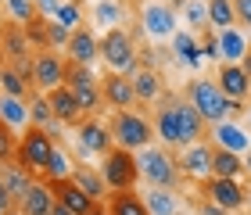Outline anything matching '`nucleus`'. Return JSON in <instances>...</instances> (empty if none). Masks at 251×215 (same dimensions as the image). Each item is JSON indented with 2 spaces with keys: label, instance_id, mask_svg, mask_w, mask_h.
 Masks as SVG:
<instances>
[{
  "label": "nucleus",
  "instance_id": "obj_1",
  "mask_svg": "<svg viewBox=\"0 0 251 215\" xmlns=\"http://www.w3.org/2000/svg\"><path fill=\"white\" fill-rule=\"evenodd\" d=\"M187 100L198 108L204 126H215V122H223V119H230V115L241 111V100L223 97V90L215 86L212 79H194V83L187 86Z\"/></svg>",
  "mask_w": 251,
  "mask_h": 215
},
{
  "label": "nucleus",
  "instance_id": "obj_2",
  "mask_svg": "<svg viewBox=\"0 0 251 215\" xmlns=\"http://www.w3.org/2000/svg\"><path fill=\"white\" fill-rule=\"evenodd\" d=\"M54 154V133L43 126H29L18 137V151H15V165L25 168L29 176H43V165Z\"/></svg>",
  "mask_w": 251,
  "mask_h": 215
},
{
  "label": "nucleus",
  "instance_id": "obj_3",
  "mask_svg": "<svg viewBox=\"0 0 251 215\" xmlns=\"http://www.w3.org/2000/svg\"><path fill=\"white\" fill-rule=\"evenodd\" d=\"M65 86L75 94L79 108H83V115H86V119H97V111H100V104H104V97H100L97 75L90 72V65L65 61Z\"/></svg>",
  "mask_w": 251,
  "mask_h": 215
},
{
  "label": "nucleus",
  "instance_id": "obj_4",
  "mask_svg": "<svg viewBox=\"0 0 251 215\" xmlns=\"http://www.w3.org/2000/svg\"><path fill=\"white\" fill-rule=\"evenodd\" d=\"M100 176H104L108 190H133L136 179H140V162L129 147H111L104 154V165H100Z\"/></svg>",
  "mask_w": 251,
  "mask_h": 215
},
{
  "label": "nucleus",
  "instance_id": "obj_5",
  "mask_svg": "<svg viewBox=\"0 0 251 215\" xmlns=\"http://www.w3.org/2000/svg\"><path fill=\"white\" fill-rule=\"evenodd\" d=\"M100 58H104V65L111 72H126L133 75L136 72V43L126 29H108L104 36H100Z\"/></svg>",
  "mask_w": 251,
  "mask_h": 215
},
{
  "label": "nucleus",
  "instance_id": "obj_6",
  "mask_svg": "<svg viewBox=\"0 0 251 215\" xmlns=\"http://www.w3.org/2000/svg\"><path fill=\"white\" fill-rule=\"evenodd\" d=\"M108 133H111V140L119 147H129V151H144V147L151 143V137H154L151 122L144 115H136V111H115Z\"/></svg>",
  "mask_w": 251,
  "mask_h": 215
},
{
  "label": "nucleus",
  "instance_id": "obj_7",
  "mask_svg": "<svg viewBox=\"0 0 251 215\" xmlns=\"http://www.w3.org/2000/svg\"><path fill=\"white\" fill-rule=\"evenodd\" d=\"M136 162H140V176L151 179V187L173 190V183L183 176V172H179V162H173V158H169V151H162V147H151V143L136 154Z\"/></svg>",
  "mask_w": 251,
  "mask_h": 215
},
{
  "label": "nucleus",
  "instance_id": "obj_8",
  "mask_svg": "<svg viewBox=\"0 0 251 215\" xmlns=\"http://www.w3.org/2000/svg\"><path fill=\"white\" fill-rule=\"evenodd\" d=\"M65 83V58L54 50H40L32 58V75H29V86L36 90H54Z\"/></svg>",
  "mask_w": 251,
  "mask_h": 215
},
{
  "label": "nucleus",
  "instance_id": "obj_9",
  "mask_svg": "<svg viewBox=\"0 0 251 215\" xmlns=\"http://www.w3.org/2000/svg\"><path fill=\"white\" fill-rule=\"evenodd\" d=\"M201 194H212V201L226 212H237L248 205V190L241 179H223V176H208V183L201 187Z\"/></svg>",
  "mask_w": 251,
  "mask_h": 215
},
{
  "label": "nucleus",
  "instance_id": "obj_10",
  "mask_svg": "<svg viewBox=\"0 0 251 215\" xmlns=\"http://www.w3.org/2000/svg\"><path fill=\"white\" fill-rule=\"evenodd\" d=\"M100 97H104V104H111L115 111H129L136 104L133 79L126 72H108L104 79H100Z\"/></svg>",
  "mask_w": 251,
  "mask_h": 215
},
{
  "label": "nucleus",
  "instance_id": "obj_11",
  "mask_svg": "<svg viewBox=\"0 0 251 215\" xmlns=\"http://www.w3.org/2000/svg\"><path fill=\"white\" fill-rule=\"evenodd\" d=\"M47 104H50V111H54V122H61V126H83L86 115H83V108H79L75 94H72L65 83L54 86V90H47Z\"/></svg>",
  "mask_w": 251,
  "mask_h": 215
},
{
  "label": "nucleus",
  "instance_id": "obj_12",
  "mask_svg": "<svg viewBox=\"0 0 251 215\" xmlns=\"http://www.w3.org/2000/svg\"><path fill=\"white\" fill-rule=\"evenodd\" d=\"M43 183L50 187L54 201H61V205H65L68 212H75V215H86L90 208L97 205L90 194H83V190H79V183H75L72 176H65V179H43Z\"/></svg>",
  "mask_w": 251,
  "mask_h": 215
},
{
  "label": "nucleus",
  "instance_id": "obj_13",
  "mask_svg": "<svg viewBox=\"0 0 251 215\" xmlns=\"http://www.w3.org/2000/svg\"><path fill=\"white\" fill-rule=\"evenodd\" d=\"M154 133L169 147H183V137H179V119H176V97L173 94H165L162 104H158V111H154Z\"/></svg>",
  "mask_w": 251,
  "mask_h": 215
},
{
  "label": "nucleus",
  "instance_id": "obj_14",
  "mask_svg": "<svg viewBox=\"0 0 251 215\" xmlns=\"http://www.w3.org/2000/svg\"><path fill=\"white\" fill-rule=\"evenodd\" d=\"M100 54V40L94 36L90 25H79L68 32V61H79V65H94Z\"/></svg>",
  "mask_w": 251,
  "mask_h": 215
},
{
  "label": "nucleus",
  "instance_id": "obj_15",
  "mask_svg": "<svg viewBox=\"0 0 251 215\" xmlns=\"http://www.w3.org/2000/svg\"><path fill=\"white\" fill-rule=\"evenodd\" d=\"M215 86L223 90V97L241 100V104L251 97V79L244 75L241 65H223V69H219V79H215Z\"/></svg>",
  "mask_w": 251,
  "mask_h": 215
},
{
  "label": "nucleus",
  "instance_id": "obj_16",
  "mask_svg": "<svg viewBox=\"0 0 251 215\" xmlns=\"http://www.w3.org/2000/svg\"><path fill=\"white\" fill-rule=\"evenodd\" d=\"M179 172L190 179H208L212 176V147L208 143H190L179 158Z\"/></svg>",
  "mask_w": 251,
  "mask_h": 215
},
{
  "label": "nucleus",
  "instance_id": "obj_17",
  "mask_svg": "<svg viewBox=\"0 0 251 215\" xmlns=\"http://www.w3.org/2000/svg\"><path fill=\"white\" fill-rule=\"evenodd\" d=\"M144 29H147V36H154V40L173 36L176 32V11L165 7V4H147L144 7Z\"/></svg>",
  "mask_w": 251,
  "mask_h": 215
},
{
  "label": "nucleus",
  "instance_id": "obj_18",
  "mask_svg": "<svg viewBox=\"0 0 251 215\" xmlns=\"http://www.w3.org/2000/svg\"><path fill=\"white\" fill-rule=\"evenodd\" d=\"M212 143H215V147H226V151H233V154L251 151V137L237 126V122H226V119L212 126Z\"/></svg>",
  "mask_w": 251,
  "mask_h": 215
},
{
  "label": "nucleus",
  "instance_id": "obj_19",
  "mask_svg": "<svg viewBox=\"0 0 251 215\" xmlns=\"http://www.w3.org/2000/svg\"><path fill=\"white\" fill-rule=\"evenodd\" d=\"M176 119H179V137H183V143H198L204 137V119L198 115V108L190 104V100L176 97Z\"/></svg>",
  "mask_w": 251,
  "mask_h": 215
},
{
  "label": "nucleus",
  "instance_id": "obj_20",
  "mask_svg": "<svg viewBox=\"0 0 251 215\" xmlns=\"http://www.w3.org/2000/svg\"><path fill=\"white\" fill-rule=\"evenodd\" d=\"M129 79H133L136 104H158V100L165 97V90H162V75H158V72H151V69H136Z\"/></svg>",
  "mask_w": 251,
  "mask_h": 215
},
{
  "label": "nucleus",
  "instance_id": "obj_21",
  "mask_svg": "<svg viewBox=\"0 0 251 215\" xmlns=\"http://www.w3.org/2000/svg\"><path fill=\"white\" fill-rule=\"evenodd\" d=\"M79 143H83L86 154H108L111 151V133L100 126L97 119H83V126H79Z\"/></svg>",
  "mask_w": 251,
  "mask_h": 215
},
{
  "label": "nucleus",
  "instance_id": "obj_22",
  "mask_svg": "<svg viewBox=\"0 0 251 215\" xmlns=\"http://www.w3.org/2000/svg\"><path fill=\"white\" fill-rule=\"evenodd\" d=\"M50 208H54V194H50L47 183H32L18 201L22 215H50Z\"/></svg>",
  "mask_w": 251,
  "mask_h": 215
},
{
  "label": "nucleus",
  "instance_id": "obj_23",
  "mask_svg": "<svg viewBox=\"0 0 251 215\" xmlns=\"http://www.w3.org/2000/svg\"><path fill=\"white\" fill-rule=\"evenodd\" d=\"M212 147V176H223V179H241L248 172V165L241 162V154H233V151H226V147Z\"/></svg>",
  "mask_w": 251,
  "mask_h": 215
},
{
  "label": "nucleus",
  "instance_id": "obj_24",
  "mask_svg": "<svg viewBox=\"0 0 251 215\" xmlns=\"http://www.w3.org/2000/svg\"><path fill=\"white\" fill-rule=\"evenodd\" d=\"M108 215H151L144 197L136 190H111L108 194Z\"/></svg>",
  "mask_w": 251,
  "mask_h": 215
},
{
  "label": "nucleus",
  "instance_id": "obj_25",
  "mask_svg": "<svg viewBox=\"0 0 251 215\" xmlns=\"http://www.w3.org/2000/svg\"><path fill=\"white\" fill-rule=\"evenodd\" d=\"M248 47L251 43L241 36V29H223L219 32V58H226V65H241V58L248 54Z\"/></svg>",
  "mask_w": 251,
  "mask_h": 215
},
{
  "label": "nucleus",
  "instance_id": "obj_26",
  "mask_svg": "<svg viewBox=\"0 0 251 215\" xmlns=\"http://www.w3.org/2000/svg\"><path fill=\"white\" fill-rule=\"evenodd\" d=\"M72 179L79 183V190H83V194H90L94 201L108 197V183H104V176H97L90 165H72Z\"/></svg>",
  "mask_w": 251,
  "mask_h": 215
},
{
  "label": "nucleus",
  "instance_id": "obj_27",
  "mask_svg": "<svg viewBox=\"0 0 251 215\" xmlns=\"http://www.w3.org/2000/svg\"><path fill=\"white\" fill-rule=\"evenodd\" d=\"M0 179H4V187H7V194L11 201H22V194L32 187V176L25 172V168H18L15 162H7L4 165V172H0Z\"/></svg>",
  "mask_w": 251,
  "mask_h": 215
},
{
  "label": "nucleus",
  "instance_id": "obj_28",
  "mask_svg": "<svg viewBox=\"0 0 251 215\" xmlns=\"http://www.w3.org/2000/svg\"><path fill=\"white\" fill-rule=\"evenodd\" d=\"M147 212L151 215H176L179 212V201L173 190H165V187H151V194H147Z\"/></svg>",
  "mask_w": 251,
  "mask_h": 215
},
{
  "label": "nucleus",
  "instance_id": "obj_29",
  "mask_svg": "<svg viewBox=\"0 0 251 215\" xmlns=\"http://www.w3.org/2000/svg\"><path fill=\"white\" fill-rule=\"evenodd\" d=\"M173 50H176V58L179 61H187V65H194V69H198L201 65V43L190 36V32H173Z\"/></svg>",
  "mask_w": 251,
  "mask_h": 215
},
{
  "label": "nucleus",
  "instance_id": "obj_30",
  "mask_svg": "<svg viewBox=\"0 0 251 215\" xmlns=\"http://www.w3.org/2000/svg\"><path fill=\"white\" fill-rule=\"evenodd\" d=\"M0 119H4L11 129H22L29 122V108L22 104V97H7L4 94V97H0Z\"/></svg>",
  "mask_w": 251,
  "mask_h": 215
},
{
  "label": "nucleus",
  "instance_id": "obj_31",
  "mask_svg": "<svg viewBox=\"0 0 251 215\" xmlns=\"http://www.w3.org/2000/svg\"><path fill=\"white\" fill-rule=\"evenodd\" d=\"M179 7H183V18H187V25L194 32H204L212 25V22H208V4H204V0H183Z\"/></svg>",
  "mask_w": 251,
  "mask_h": 215
},
{
  "label": "nucleus",
  "instance_id": "obj_32",
  "mask_svg": "<svg viewBox=\"0 0 251 215\" xmlns=\"http://www.w3.org/2000/svg\"><path fill=\"white\" fill-rule=\"evenodd\" d=\"M22 29H25V40H29V47L50 50V40H47V18H43L40 11H36V15H32V18H29Z\"/></svg>",
  "mask_w": 251,
  "mask_h": 215
},
{
  "label": "nucleus",
  "instance_id": "obj_33",
  "mask_svg": "<svg viewBox=\"0 0 251 215\" xmlns=\"http://www.w3.org/2000/svg\"><path fill=\"white\" fill-rule=\"evenodd\" d=\"M208 4V22L212 25H219V29H230L237 15H233V0H204Z\"/></svg>",
  "mask_w": 251,
  "mask_h": 215
},
{
  "label": "nucleus",
  "instance_id": "obj_34",
  "mask_svg": "<svg viewBox=\"0 0 251 215\" xmlns=\"http://www.w3.org/2000/svg\"><path fill=\"white\" fill-rule=\"evenodd\" d=\"M25 75H22L18 69H11V65H4L0 69V90H4L7 97H25Z\"/></svg>",
  "mask_w": 251,
  "mask_h": 215
},
{
  "label": "nucleus",
  "instance_id": "obj_35",
  "mask_svg": "<svg viewBox=\"0 0 251 215\" xmlns=\"http://www.w3.org/2000/svg\"><path fill=\"white\" fill-rule=\"evenodd\" d=\"M72 165H75V162H68V154L54 147L50 162L43 165V179H65V176H72Z\"/></svg>",
  "mask_w": 251,
  "mask_h": 215
},
{
  "label": "nucleus",
  "instance_id": "obj_36",
  "mask_svg": "<svg viewBox=\"0 0 251 215\" xmlns=\"http://www.w3.org/2000/svg\"><path fill=\"white\" fill-rule=\"evenodd\" d=\"M54 18H58L68 32H72V29H79V25H83V0H68V4H61Z\"/></svg>",
  "mask_w": 251,
  "mask_h": 215
},
{
  "label": "nucleus",
  "instance_id": "obj_37",
  "mask_svg": "<svg viewBox=\"0 0 251 215\" xmlns=\"http://www.w3.org/2000/svg\"><path fill=\"white\" fill-rule=\"evenodd\" d=\"M29 122H32V126H43V129L58 126V122H54V111H50V104H47V97H36V100L29 104Z\"/></svg>",
  "mask_w": 251,
  "mask_h": 215
},
{
  "label": "nucleus",
  "instance_id": "obj_38",
  "mask_svg": "<svg viewBox=\"0 0 251 215\" xmlns=\"http://www.w3.org/2000/svg\"><path fill=\"white\" fill-rule=\"evenodd\" d=\"M15 151H18V137H15V129L0 119V165L15 162Z\"/></svg>",
  "mask_w": 251,
  "mask_h": 215
},
{
  "label": "nucleus",
  "instance_id": "obj_39",
  "mask_svg": "<svg viewBox=\"0 0 251 215\" xmlns=\"http://www.w3.org/2000/svg\"><path fill=\"white\" fill-rule=\"evenodd\" d=\"M4 7H7V18L11 22H22V25L36 15V0H4Z\"/></svg>",
  "mask_w": 251,
  "mask_h": 215
},
{
  "label": "nucleus",
  "instance_id": "obj_40",
  "mask_svg": "<svg viewBox=\"0 0 251 215\" xmlns=\"http://www.w3.org/2000/svg\"><path fill=\"white\" fill-rule=\"evenodd\" d=\"M97 25H108V29H115V22L122 18V7L115 4V0H97Z\"/></svg>",
  "mask_w": 251,
  "mask_h": 215
},
{
  "label": "nucleus",
  "instance_id": "obj_41",
  "mask_svg": "<svg viewBox=\"0 0 251 215\" xmlns=\"http://www.w3.org/2000/svg\"><path fill=\"white\" fill-rule=\"evenodd\" d=\"M47 40H50V50H61V47H68V29L61 25L58 18H47Z\"/></svg>",
  "mask_w": 251,
  "mask_h": 215
},
{
  "label": "nucleus",
  "instance_id": "obj_42",
  "mask_svg": "<svg viewBox=\"0 0 251 215\" xmlns=\"http://www.w3.org/2000/svg\"><path fill=\"white\" fill-rule=\"evenodd\" d=\"M201 58H219V36H212V25L201 32Z\"/></svg>",
  "mask_w": 251,
  "mask_h": 215
},
{
  "label": "nucleus",
  "instance_id": "obj_43",
  "mask_svg": "<svg viewBox=\"0 0 251 215\" xmlns=\"http://www.w3.org/2000/svg\"><path fill=\"white\" fill-rule=\"evenodd\" d=\"M233 15L244 29H251V0H233Z\"/></svg>",
  "mask_w": 251,
  "mask_h": 215
},
{
  "label": "nucleus",
  "instance_id": "obj_44",
  "mask_svg": "<svg viewBox=\"0 0 251 215\" xmlns=\"http://www.w3.org/2000/svg\"><path fill=\"white\" fill-rule=\"evenodd\" d=\"M58 7H61V4H58V0H36V11H40V15H43V18H47V15L54 18V15H58Z\"/></svg>",
  "mask_w": 251,
  "mask_h": 215
},
{
  "label": "nucleus",
  "instance_id": "obj_45",
  "mask_svg": "<svg viewBox=\"0 0 251 215\" xmlns=\"http://www.w3.org/2000/svg\"><path fill=\"white\" fill-rule=\"evenodd\" d=\"M201 215H226V208H219L215 201H201Z\"/></svg>",
  "mask_w": 251,
  "mask_h": 215
},
{
  "label": "nucleus",
  "instance_id": "obj_46",
  "mask_svg": "<svg viewBox=\"0 0 251 215\" xmlns=\"http://www.w3.org/2000/svg\"><path fill=\"white\" fill-rule=\"evenodd\" d=\"M0 205H4V208L15 205V201H11V194H7V187H4V179H0Z\"/></svg>",
  "mask_w": 251,
  "mask_h": 215
},
{
  "label": "nucleus",
  "instance_id": "obj_47",
  "mask_svg": "<svg viewBox=\"0 0 251 215\" xmlns=\"http://www.w3.org/2000/svg\"><path fill=\"white\" fill-rule=\"evenodd\" d=\"M241 69H244V75L251 79V47H248V54H244V58H241Z\"/></svg>",
  "mask_w": 251,
  "mask_h": 215
},
{
  "label": "nucleus",
  "instance_id": "obj_48",
  "mask_svg": "<svg viewBox=\"0 0 251 215\" xmlns=\"http://www.w3.org/2000/svg\"><path fill=\"white\" fill-rule=\"evenodd\" d=\"M50 215H75V212H68L61 201H54V208H50Z\"/></svg>",
  "mask_w": 251,
  "mask_h": 215
},
{
  "label": "nucleus",
  "instance_id": "obj_49",
  "mask_svg": "<svg viewBox=\"0 0 251 215\" xmlns=\"http://www.w3.org/2000/svg\"><path fill=\"white\" fill-rule=\"evenodd\" d=\"M86 215H108V208H104V205H100V201H97V205H94V208H90Z\"/></svg>",
  "mask_w": 251,
  "mask_h": 215
},
{
  "label": "nucleus",
  "instance_id": "obj_50",
  "mask_svg": "<svg viewBox=\"0 0 251 215\" xmlns=\"http://www.w3.org/2000/svg\"><path fill=\"white\" fill-rule=\"evenodd\" d=\"M244 165H248V172H251V151H248V158H244Z\"/></svg>",
  "mask_w": 251,
  "mask_h": 215
},
{
  "label": "nucleus",
  "instance_id": "obj_51",
  "mask_svg": "<svg viewBox=\"0 0 251 215\" xmlns=\"http://www.w3.org/2000/svg\"><path fill=\"white\" fill-rule=\"evenodd\" d=\"M7 212H11V208H4V205H0V215H7Z\"/></svg>",
  "mask_w": 251,
  "mask_h": 215
},
{
  "label": "nucleus",
  "instance_id": "obj_52",
  "mask_svg": "<svg viewBox=\"0 0 251 215\" xmlns=\"http://www.w3.org/2000/svg\"><path fill=\"white\" fill-rule=\"evenodd\" d=\"M7 215H22V212H15V208H11V212H7Z\"/></svg>",
  "mask_w": 251,
  "mask_h": 215
},
{
  "label": "nucleus",
  "instance_id": "obj_53",
  "mask_svg": "<svg viewBox=\"0 0 251 215\" xmlns=\"http://www.w3.org/2000/svg\"><path fill=\"white\" fill-rule=\"evenodd\" d=\"M248 122H251V104H248Z\"/></svg>",
  "mask_w": 251,
  "mask_h": 215
},
{
  "label": "nucleus",
  "instance_id": "obj_54",
  "mask_svg": "<svg viewBox=\"0 0 251 215\" xmlns=\"http://www.w3.org/2000/svg\"><path fill=\"white\" fill-rule=\"evenodd\" d=\"M0 65H4V50H0Z\"/></svg>",
  "mask_w": 251,
  "mask_h": 215
},
{
  "label": "nucleus",
  "instance_id": "obj_55",
  "mask_svg": "<svg viewBox=\"0 0 251 215\" xmlns=\"http://www.w3.org/2000/svg\"><path fill=\"white\" fill-rule=\"evenodd\" d=\"M248 205H251V190H248Z\"/></svg>",
  "mask_w": 251,
  "mask_h": 215
},
{
  "label": "nucleus",
  "instance_id": "obj_56",
  "mask_svg": "<svg viewBox=\"0 0 251 215\" xmlns=\"http://www.w3.org/2000/svg\"><path fill=\"white\" fill-rule=\"evenodd\" d=\"M129 4H140V0H129Z\"/></svg>",
  "mask_w": 251,
  "mask_h": 215
},
{
  "label": "nucleus",
  "instance_id": "obj_57",
  "mask_svg": "<svg viewBox=\"0 0 251 215\" xmlns=\"http://www.w3.org/2000/svg\"><path fill=\"white\" fill-rule=\"evenodd\" d=\"M0 4H4V0H0Z\"/></svg>",
  "mask_w": 251,
  "mask_h": 215
},
{
  "label": "nucleus",
  "instance_id": "obj_58",
  "mask_svg": "<svg viewBox=\"0 0 251 215\" xmlns=\"http://www.w3.org/2000/svg\"><path fill=\"white\" fill-rule=\"evenodd\" d=\"M176 215H179V212H176Z\"/></svg>",
  "mask_w": 251,
  "mask_h": 215
}]
</instances>
